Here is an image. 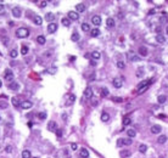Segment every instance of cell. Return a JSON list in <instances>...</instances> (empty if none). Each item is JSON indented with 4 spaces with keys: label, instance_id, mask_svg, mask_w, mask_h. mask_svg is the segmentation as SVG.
Here are the masks:
<instances>
[{
    "label": "cell",
    "instance_id": "7dc6e473",
    "mask_svg": "<svg viewBox=\"0 0 168 158\" xmlns=\"http://www.w3.org/2000/svg\"><path fill=\"white\" fill-rule=\"evenodd\" d=\"M5 151H6V152H9V153H10V152H12V146H11V145L6 146V147H5Z\"/></svg>",
    "mask_w": 168,
    "mask_h": 158
},
{
    "label": "cell",
    "instance_id": "4dcf8cb0",
    "mask_svg": "<svg viewBox=\"0 0 168 158\" xmlns=\"http://www.w3.org/2000/svg\"><path fill=\"white\" fill-rule=\"evenodd\" d=\"M18 56V51L17 50H11V51H10V57H12V58H16Z\"/></svg>",
    "mask_w": 168,
    "mask_h": 158
},
{
    "label": "cell",
    "instance_id": "5bb4252c",
    "mask_svg": "<svg viewBox=\"0 0 168 158\" xmlns=\"http://www.w3.org/2000/svg\"><path fill=\"white\" fill-rule=\"evenodd\" d=\"M91 22H93V24L99 26V24L101 23V17H100V16H94V17L91 18Z\"/></svg>",
    "mask_w": 168,
    "mask_h": 158
},
{
    "label": "cell",
    "instance_id": "db71d44e",
    "mask_svg": "<svg viewBox=\"0 0 168 158\" xmlns=\"http://www.w3.org/2000/svg\"><path fill=\"white\" fill-rule=\"evenodd\" d=\"M90 65H91V66L94 67V66H96V62L94 61V60H91V61H90Z\"/></svg>",
    "mask_w": 168,
    "mask_h": 158
},
{
    "label": "cell",
    "instance_id": "83f0119b",
    "mask_svg": "<svg viewBox=\"0 0 168 158\" xmlns=\"http://www.w3.org/2000/svg\"><path fill=\"white\" fill-rule=\"evenodd\" d=\"M79 38H80V37H79V34L77 33V32H74V33L71 35V40H72V41H78Z\"/></svg>",
    "mask_w": 168,
    "mask_h": 158
},
{
    "label": "cell",
    "instance_id": "44dd1931",
    "mask_svg": "<svg viewBox=\"0 0 168 158\" xmlns=\"http://www.w3.org/2000/svg\"><path fill=\"white\" fill-rule=\"evenodd\" d=\"M33 21H34V23H35L37 26H40L41 23H43V18H41L40 16H34V17H33Z\"/></svg>",
    "mask_w": 168,
    "mask_h": 158
},
{
    "label": "cell",
    "instance_id": "ab89813d",
    "mask_svg": "<svg viewBox=\"0 0 168 158\" xmlns=\"http://www.w3.org/2000/svg\"><path fill=\"white\" fill-rule=\"evenodd\" d=\"M11 102H12V105H14L15 107H18L20 103H18V99H17V97H12V99H11Z\"/></svg>",
    "mask_w": 168,
    "mask_h": 158
},
{
    "label": "cell",
    "instance_id": "7402d4cb",
    "mask_svg": "<svg viewBox=\"0 0 168 158\" xmlns=\"http://www.w3.org/2000/svg\"><path fill=\"white\" fill-rule=\"evenodd\" d=\"M156 40H157V43L163 44L164 41H166V38H164V35H162V34H157V37H156Z\"/></svg>",
    "mask_w": 168,
    "mask_h": 158
},
{
    "label": "cell",
    "instance_id": "d4e9b609",
    "mask_svg": "<svg viewBox=\"0 0 168 158\" xmlns=\"http://www.w3.org/2000/svg\"><path fill=\"white\" fill-rule=\"evenodd\" d=\"M37 41H38V44L44 45V44H45V37H44V35H39V37L37 38Z\"/></svg>",
    "mask_w": 168,
    "mask_h": 158
},
{
    "label": "cell",
    "instance_id": "9f6ffc18",
    "mask_svg": "<svg viewBox=\"0 0 168 158\" xmlns=\"http://www.w3.org/2000/svg\"><path fill=\"white\" fill-rule=\"evenodd\" d=\"M3 10H4V5L0 3V11H3Z\"/></svg>",
    "mask_w": 168,
    "mask_h": 158
},
{
    "label": "cell",
    "instance_id": "91938a15",
    "mask_svg": "<svg viewBox=\"0 0 168 158\" xmlns=\"http://www.w3.org/2000/svg\"><path fill=\"white\" fill-rule=\"evenodd\" d=\"M3 86V83H1V80H0V88H1Z\"/></svg>",
    "mask_w": 168,
    "mask_h": 158
},
{
    "label": "cell",
    "instance_id": "11a10c76",
    "mask_svg": "<svg viewBox=\"0 0 168 158\" xmlns=\"http://www.w3.org/2000/svg\"><path fill=\"white\" fill-rule=\"evenodd\" d=\"M156 11H155V10H150V11H149V15H153Z\"/></svg>",
    "mask_w": 168,
    "mask_h": 158
},
{
    "label": "cell",
    "instance_id": "94428289",
    "mask_svg": "<svg viewBox=\"0 0 168 158\" xmlns=\"http://www.w3.org/2000/svg\"><path fill=\"white\" fill-rule=\"evenodd\" d=\"M0 120H1V117H0Z\"/></svg>",
    "mask_w": 168,
    "mask_h": 158
},
{
    "label": "cell",
    "instance_id": "52a82bcc",
    "mask_svg": "<svg viewBox=\"0 0 168 158\" xmlns=\"http://www.w3.org/2000/svg\"><path fill=\"white\" fill-rule=\"evenodd\" d=\"M68 18L72 19V21H77V19L79 18V15H78V12H76V11H69V12H68Z\"/></svg>",
    "mask_w": 168,
    "mask_h": 158
},
{
    "label": "cell",
    "instance_id": "d6a6232c",
    "mask_svg": "<svg viewBox=\"0 0 168 158\" xmlns=\"http://www.w3.org/2000/svg\"><path fill=\"white\" fill-rule=\"evenodd\" d=\"M139 151H140L141 153H145L146 151H148V146L144 145V144H141V145L139 146Z\"/></svg>",
    "mask_w": 168,
    "mask_h": 158
},
{
    "label": "cell",
    "instance_id": "e0dca14e",
    "mask_svg": "<svg viewBox=\"0 0 168 158\" xmlns=\"http://www.w3.org/2000/svg\"><path fill=\"white\" fill-rule=\"evenodd\" d=\"M90 35H91L93 38H96V37H99V35H100V30H99L98 28H94V29H91V30H90Z\"/></svg>",
    "mask_w": 168,
    "mask_h": 158
},
{
    "label": "cell",
    "instance_id": "30bf717a",
    "mask_svg": "<svg viewBox=\"0 0 168 158\" xmlns=\"http://www.w3.org/2000/svg\"><path fill=\"white\" fill-rule=\"evenodd\" d=\"M33 106V102H30V101H23L22 103H21V107H22L23 110H28Z\"/></svg>",
    "mask_w": 168,
    "mask_h": 158
},
{
    "label": "cell",
    "instance_id": "6f0895ef",
    "mask_svg": "<svg viewBox=\"0 0 168 158\" xmlns=\"http://www.w3.org/2000/svg\"><path fill=\"white\" fill-rule=\"evenodd\" d=\"M156 32H157V33H160V32H161V27H157L156 28Z\"/></svg>",
    "mask_w": 168,
    "mask_h": 158
},
{
    "label": "cell",
    "instance_id": "f546056e",
    "mask_svg": "<svg viewBox=\"0 0 168 158\" xmlns=\"http://www.w3.org/2000/svg\"><path fill=\"white\" fill-rule=\"evenodd\" d=\"M132 153H130V151H121V153H119V156L122 157V158H125V157H129Z\"/></svg>",
    "mask_w": 168,
    "mask_h": 158
},
{
    "label": "cell",
    "instance_id": "f1b7e54d",
    "mask_svg": "<svg viewBox=\"0 0 168 158\" xmlns=\"http://www.w3.org/2000/svg\"><path fill=\"white\" fill-rule=\"evenodd\" d=\"M61 23L64 24V26H66V27H68V26L71 24V21H69V18H66V17H65V18L61 19Z\"/></svg>",
    "mask_w": 168,
    "mask_h": 158
},
{
    "label": "cell",
    "instance_id": "8fae6325",
    "mask_svg": "<svg viewBox=\"0 0 168 158\" xmlns=\"http://www.w3.org/2000/svg\"><path fill=\"white\" fill-rule=\"evenodd\" d=\"M161 130H162V128H161V125H152L151 126V133L152 134H158V133H161Z\"/></svg>",
    "mask_w": 168,
    "mask_h": 158
},
{
    "label": "cell",
    "instance_id": "f6af8a7d",
    "mask_svg": "<svg viewBox=\"0 0 168 158\" xmlns=\"http://www.w3.org/2000/svg\"><path fill=\"white\" fill-rule=\"evenodd\" d=\"M117 146H118V147L124 146V140H123V139H118V141H117Z\"/></svg>",
    "mask_w": 168,
    "mask_h": 158
},
{
    "label": "cell",
    "instance_id": "816d5d0a",
    "mask_svg": "<svg viewBox=\"0 0 168 158\" xmlns=\"http://www.w3.org/2000/svg\"><path fill=\"white\" fill-rule=\"evenodd\" d=\"M56 135L59 136V138H61V136H62V130L61 129H57L56 130Z\"/></svg>",
    "mask_w": 168,
    "mask_h": 158
},
{
    "label": "cell",
    "instance_id": "5b68a950",
    "mask_svg": "<svg viewBox=\"0 0 168 158\" xmlns=\"http://www.w3.org/2000/svg\"><path fill=\"white\" fill-rule=\"evenodd\" d=\"M48 130H50V131H56V130H57V124H56V122H54V120L49 122V123H48Z\"/></svg>",
    "mask_w": 168,
    "mask_h": 158
},
{
    "label": "cell",
    "instance_id": "603a6c76",
    "mask_svg": "<svg viewBox=\"0 0 168 158\" xmlns=\"http://www.w3.org/2000/svg\"><path fill=\"white\" fill-rule=\"evenodd\" d=\"M139 54L141 56H146V55H148V49H146L145 46H140L139 48Z\"/></svg>",
    "mask_w": 168,
    "mask_h": 158
},
{
    "label": "cell",
    "instance_id": "4fadbf2b",
    "mask_svg": "<svg viewBox=\"0 0 168 158\" xmlns=\"http://www.w3.org/2000/svg\"><path fill=\"white\" fill-rule=\"evenodd\" d=\"M83 11H85V5L84 4H77L76 5V12H83Z\"/></svg>",
    "mask_w": 168,
    "mask_h": 158
},
{
    "label": "cell",
    "instance_id": "484cf974",
    "mask_svg": "<svg viewBox=\"0 0 168 158\" xmlns=\"http://www.w3.org/2000/svg\"><path fill=\"white\" fill-rule=\"evenodd\" d=\"M109 119H110V115H109V113L104 112V113L101 114V120H102V122H109Z\"/></svg>",
    "mask_w": 168,
    "mask_h": 158
},
{
    "label": "cell",
    "instance_id": "277c9868",
    "mask_svg": "<svg viewBox=\"0 0 168 158\" xmlns=\"http://www.w3.org/2000/svg\"><path fill=\"white\" fill-rule=\"evenodd\" d=\"M112 83H113V86H114V88H116V89H119V88L123 85V79H122V78H114Z\"/></svg>",
    "mask_w": 168,
    "mask_h": 158
},
{
    "label": "cell",
    "instance_id": "1f68e13d",
    "mask_svg": "<svg viewBox=\"0 0 168 158\" xmlns=\"http://www.w3.org/2000/svg\"><path fill=\"white\" fill-rule=\"evenodd\" d=\"M157 101H158L160 103H164V102L167 101V97L164 96V95H160V96L157 97Z\"/></svg>",
    "mask_w": 168,
    "mask_h": 158
},
{
    "label": "cell",
    "instance_id": "60d3db41",
    "mask_svg": "<svg viewBox=\"0 0 168 158\" xmlns=\"http://www.w3.org/2000/svg\"><path fill=\"white\" fill-rule=\"evenodd\" d=\"M38 117H39V119H45L46 118V112H40L38 114Z\"/></svg>",
    "mask_w": 168,
    "mask_h": 158
},
{
    "label": "cell",
    "instance_id": "b9f144b4",
    "mask_svg": "<svg viewBox=\"0 0 168 158\" xmlns=\"http://www.w3.org/2000/svg\"><path fill=\"white\" fill-rule=\"evenodd\" d=\"M117 67H118V68H121V69H123V68L125 67L124 62H123V61H118V62H117Z\"/></svg>",
    "mask_w": 168,
    "mask_h": 158
},
{
    "label": "cell",
    "instance_id": "4316f807",
    "mask_svg": "<svg viewBox=\"0 0 168 158\" xmlns=\"http://www.w3.org/2000/svg\"><path fill=\"white\" fill-rule=\"evenodd\" d=\"M167 141V136L166 135H161V136H158V139H157V142L158 144H164Z\"/></svg>",
    "mask_w": 168,
    "mask_h": 158
},
{
    "label": "cell",
    "instance_id": "7c38bea8",
    "mask_svg": "<svg viewBox=\"0 0 168 158\" xmlns=\"http://www.w3.org/2000/svg\"><path fill=\"white\" fill-rule=\"evenodd\" d=\"M79 156L82 158H88L89 157V151L87 148H80L79 150Z\"/></svg>",
    "mask_w": 168,
    "mask_h": 158
},
{
    "label": "cell",
    "instance_id": "74e56055",
    "mask_svg": "<svg viewBox=\"0 0 168 158\" xmlns=\"http://www.w3.org/2000/svg\"><path fill=\"white\" fill-rule=\"evenodd\" d=\"M89 29H90V26H89L88 23H83V24H82V30H84V32H89Z\"/></svg>",
    "mask_w": 168,
    "mask_h": 158
},
{
    "label": "cell",
    "instance_id": "bcb514c9",
    "mask_svg": "<svg viewBox=\"0 0 168 158\" xmlns=\"http://www.w3.org/2000/svg\"><path fill=\"white\" fill-rule=\"evenodd\" d=\"M71 148H72V151H77V148H78V145L77 144H71Z\"/></svg>",
    "mask_w": 168,
    "mask_h": 158
},
{
    "label": "cell",
    "instance_id": "7a4b0ae2",
    "mask_svg": "<svg viewBox=\"0 0 168 158\" xmlns=\"http://www.w3.org/2000/svg\"><path fill=\"white\" fill-rule=\"evenodd\" d=\"M16 35L18 38H27L29 35V30L27 28H18L16 30Z\"/></svg>",
    "mask_w": 168,
    "mask_h": 158
},
{
    "label": "cell",
    "instance_id": "ee69618b",
    "mask_svg": "<svg viewBox=\"0 0 168 158\" xmlns=\"http://www.w3.org/2000/svg\"><path fill=\"white\" fill-rule=\"evenodd\" d=\"M144 69L143 68H139L138 71H136V76H138V77H143V74H144Z\"/></svg>",
    "mask_w": 168,
    "mask_h": 158
},
{
    "label": "cell",
    "instance_id": "9c48e42d",
    "mask_svg": "<svg viewBox=\"0 0 168 158\" xmlns=\"http://www.w3.org/2000/svg\"><path fill=\"white\" fill-rule=\"evenodd\" d=\"M127 57H128V60H130V61H139V60H140L138 56L134 54V51H129V54L127 55Z\"/></svg>",
    "mask_w": 168,
    "mask_h": 158
},
{
    "label": "cell",
    "instance_id": "3957f363",
    "mask_svg": "<svg viewBox=\"0 0 168 158\" xmlns=\"http://www.w3.org/2000/svg\"><path fill=\"white\" fill-rule=\"evenodd\" d=\"M5 79L7 81H10V83L14 81V73H12L11 69H6L5 71Z\"/></svg>",
    "mask_w": 168,
    "mask_h": 158
},
{
    "label": "cell",
    "instance_id": "ffe728a7",
    "mask_svg": "<svg viewBox=\"0 0 168 158\" xmlns=\"http://www.w3.org/2000/svg\"><path fill=\"white\" fill-rule=\"evenodd\" d=\"M106 26H107L109 28H113V27H114V19L111 18V17L107 18V19H106Z\"/></svg>",
    "mask_w": 168,
    "mask_h": 158
},
{
    "label": "cell",
    "instance_id": "836d02e7",
    "mask_svg": "<svg viewBox=\"0 0 168 158\" xmlns=\"http://www.w3.org/2000/svg\"><path fill=\"white\" fill-rule=\"evenodd\" d=\"M22 158H30V151L28 150L22 151Z\"/></svg>",
    "mask_w": 168,
    "mask_h": 158
},
{
    "label": "cell",
    "instance_id": "ac0fdd59",
    "mask_svg": "<svg viewBox=\"0 0 168 158\" xmlns=\"http://www.w3.org/2000/svg\"><path fill=\"white\" fill-rule=\"evenodd\" d=\"M100 57H101V54H100L99 51H93V52H91V58H93L94 61L99 60Z\"/></svg>",
    "mask_w": 168,
    "mask_h": 158
},
{
    "label": "cell",
    "instance_id": "f35d334b",
    "mask_svg": "<svg viewBox=\"0 0 168 158\" xmlns=\"http://www.w3.org/2000/svg\"><path fill=\"white\" fill-rule=\"evenodd\" d=\"M21 54H22V55H27L28 54V48L23 45L22 48H21Z\"/></svg>",
    "mask_w": 168,
    "mask_h": 158
},
{
    "label": "cell",
    "instance_id": "ba28073f",
    "mask_svg": "<svg viewBox=\"0 0 168 158\" xmlns=\"http://www.w3.org/2000/svg\"><path fill=\"white\" fill-rule=\"evenodd\" d=\"M84 97H85V99H91L93 97V90H91V88H87L85 90H84Z\"/></svg>",
    "mask_w": 168,
    "mask_h": 158
},
{
    "label": "cell",
    "instance_id": "2e32d148",
    "mask_svg": "<svg viewBox=\"0 0 168 158\" xmlns=\"http://www.w3.org/2000/svg\"><path fill=\"white\" fill-rule=\"evenodd\" d=\"M9 88L11 89V90H18L20 89V84L16 83V81H12V83L9 84Z\"/></svg>",
    "mask_w": 168,
    "mask_h": 158
},
{
    "label": "cell",
    "instance_id": "6da1fadb",
    "mask_svg": "<svg viewBox=\"0 0 168 158\" xmlns=\"http://www.w3.org/2000/svg\"><path fill=\"white\" fill-rule=\"evenodd\" d=\"M152 79H149V80H143L141 83L138 84V94H143L145 90H148V88L150 86V84H151Z\"/></svg>",
    "mask_w": 168,
    "mask_h": 158
},
{
    "label": "cell",
    "instance_id": "9a60e30c",
    "mask_svg": "<svg viewBox=\"0 0 168 158\" xmlns=\"http://www.w3.org/2000/svg\"><path fill=\"white\" fill-rule=\"evenodd\" d=\"M12 15H14L15 17H17V18H18V17H21V9H20V7H17V6H16V7H14V9H12Z\"/></svg>",
    "mask_w": 168,
    "mask_h": 158
},
{
    "label": "cell",
    "instance_id": "f5cc1de1",
    "mask_svg": "<svg viewBox=\"0 0 168 158\" xmlns=\"http://www.w3.org/2000/svg\"><path fill=\"white\" fill-rule=\"evenodd\" d=\"M7 107V103H0V108H6Z\"/></svg>",
    "mask_w": 168,
    "mask_h": 158
},
{
    "label": "cell",
    "instance_id": "681fc988",
    "mask_svg": "<svg viewBox=\"0 0 168 158\" xmlns=\"http://www.w3.org/2000/svg\"><path fill=\"white\" fill-rule=\"evenodd\" d=\"M112 100H113L114 102H122V101H123L122 97H112Z\"/></svg>",
    "mask_w": 168,
    "mask_h": 158
},
{
    "label": "cell",
    "instance_id": "c3c4849f",
    "mask_svg": "<svg viewBox=\"0 0 168 158\" xmlns=\"http://www.w3.org/2000/svg\"><path fill=\"white\" fill-rule=\"evenodd\" d=\"M124 140V145H130L132 144V139L128 138V139H123Z\"/></svg>",
    "mask_w": 168,
    "mask_h": 158
},
{
    "label": "cell",
    "instance_id": "7bdbcfd3",
    "mask_svg": "<svg viewBox=\"0 0 168 158\" xmlns=\"http://www.w3.org/2000/svg\"><path fill=\"white\" fill-rule=\"evenodd\" d=\"M76 101V96L74 95H69V97H68V103H73Z\"/></svg>",
    "mask_w": 168,
    "mask_h": 158
},
{
    "label": "cell",
    "instance_id": "e575fe53",
    "mask_svg": "<svg viewBox=\"0 0 168 158\" xmlns=\"http://www.w3.org/2000/svg\"><path fill=\"white\" fill-rule=\"evenodd\" d=\"M101 96H104V97L109 96V89L107 88H102L101 89Z\"/></svg>",
    "mask_w": 168,
    "mask_h": 158
},
{
    "label": "cell",
    "instance_id": "d590c367",
    "mask_svg": "<svg viewBox=\"0 0 168 158\" xmlns=\"http://www.w3.org/2000/svg\"><path fill=\"white\" fill-rule=\"evenodd\" d=\"M127 134H128V136H129V138H134V136L136 135V131H135L134 129H129V130L127 131Z\"/></svg>",
    "mask_w": 168,
    "mask_h": 158
},
{
    "label": "cell",
    "instance_id": "8d00e7d4",
    "mask_svg": "<svg viewBox=\"0 0 168 158\" xmlns=\"http://www.w3.org/2000/svg\"><path fill=\"white\" fill-rule=\"evenodd\" d=\"M132 123V119L129 117H124L123 118V125H129Z\"/></svg>",
    "mask_w": 168,
    "mask_h": 158
},
{
    "label": "cell",
    "instance_id": "cb8c5ba5",
    "mask_svg": "<svg viewBox=\"0 0 168 158\" xmlns=\"http://www.w3.org/2000/svg\"><path fill=\"white\" fill-rule=\"evenodd\" d=\"M160 22H161V23H167V22H168V16H167L166 12L162 14V16H161V18H160Z\"/></svg>",
    "mask_w": 168,
    "mask_h": 158
},
{
    "label": "cell",
    "instance_id": "f907efd6",
    "mask_svg": "<svg viewBox=\"0 0 168 158\" xmlns=\"http://www.w3.org/2000/svg\"><path fill=\"white\" fill-rule=\"evenodd\" d=\"M46 5H48L46 1H40V3H39V6H40V7H45Z\"/></svg>",
    "mask_w": 168,
    "mask_h": 158
},
{
    "label": "cell",
    "instance_id": "680465c9",
    "mask_svg": "<svg viewBox=\"0 0 168 158\" xmlns=\"http://www.w3.org/2000/svg\"><path fill=\"white\" fill-rule=\"evenodd\" d=\"M166 33H167V34H168V26H167V27H166Z\"/></svg>",
    "mask_w": 168,
    "mask_h": 158
},
{
    "label": "cell",
    "instance_id": "d6986e66",
    "mask_svg": "<svg viewBox=\"0 0 168 158\" xmlns=\"http://www.w3.org/2000/svg\"><path fill=\"white\" fill-rule=\"evenodd\" d=\"M45 19L48 21V22H51V23H52V21L55 19V15H54V14H51V12H49V14L45 15Z\"/></svg>",
    "mask_w": 168,
    "mask_h": 158
},
{
    "label": "cell",
    "instance_id": "8992f818",
    "mask_svg": "<svg viewBox=\"0 0 168 158\" xmlns=\"http://www.w3.org/2000/svg\"><path fill=\"white\" fill-rule=\"evenodd\" d=\"M56 30H57V24H56V23L52 22V23H50V24L48 26V32H49L50 34H51V33H55Z\"/></svg>",
    "mask_w": 168,
    "mask_h": 158
}]
</instances>
